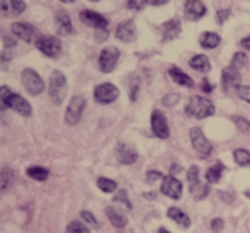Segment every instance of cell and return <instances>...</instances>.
<instances>
[{
  "label": "cell",
  "instance_id": "f6af8a7d",
  "mask_svg": "<svg viewBox=\"0 0 250 233\" xmlns=\"http://www.w3.org/2000/svg\"><path fill=\"white\" fill-rule=\"evenodd\" d=\"M223 227H225V223H223V220H221V218H214V220L211 221V230H213V232H220Z\"/></svg>",
  "mask_w": 250,
  "mask_h": 233
},
{
  "label": "cell",
  "instance_id": "e0dca14e",
  "mask_svg": "<svg viewBox=\"0 0 250 233\" xmlns=\"http://www.w3.org/2000/svg\"><path fill=\"white\" fill-rule=\"evenodd\" d=\"M184 14L189 21H199L206 16V5L201 0H186Z\"/></svg>",
  "mask_w": 250,
  "mask_h": 233
},
{
  "label": "cell",
  "instance_id": "cb8c5ba5",
  "mask_svg": "<svg viewBox=\"0 0 250 233\" xmlns=\"http://www.w3.org/2000/svg\"><path fill=\"white\" fill-rule=\"evenodd\" d=\"M220 43H221V38H220V34H216V33H203L199 38V44L206 49L216 48Z\"/></svg>",
  "mask_w": 250,
  "mask_h": 233
},
{
  "label": "cell",
  "instance_id": "60d3db41",
  "mask_svg": "<svg viewBox=\"0 0 250 233\" xmlns=\"http://www.w3.org/2000/svg\"><path fill=\"white\" fill-rule=\"evenodd\" d=\"M230 14H231V10H230V9L218 10V12H216V19H218V22H220V24L227 22V19H228V17H230Z\"/></svg>",
  "mask_w": 250,
  "mask_h": 233
},
{
  "label": "cell",
  "instance_id": "4316f807",
  "mask_svg": "<svg viewBox=\"0 0 250 233\" xmlns=\"http://www.w3.org/2000/svg\"><path fill=\"white\" fill-rule=\"evenodd\" d=\"M105 214H107L109 221H111L116 228H125L126 227V218L123 216V214H119L114 208H107V210H105Z\"/></svg>",
  "mask_w": 250,
  "mask_h": 233
},
{
  "label": "cell",
  "instance_id": "4dcf8cb0",
  "mask_svg": "<svg viewBox=\"0 0 250 233\" xmlns=\"http://www.w3.org/2000/svg\"><path fill=\"white\" fill-rule=\"evenodd\" d=\"M97 187L102 191V192H114L116 191V182L112 179H107V177H99L97 179Z\"/></svg>",
  "mask_w": 250,
  "mask_h": 233
},
{
  "label": "cell",
  "instance_id": "7a4b0ae2",
  "mask_svg": "<svg viewBox=\"0 0 250 233\" xmlns=\"http://www.w3.org/2000/svg\"><path fill=\"white\" fill-rule=\"evenodd\" d=\"M50 97L55 104H62L66 97V79L60 70H53L50 77Z\"/></svg>",
  "mask_w": 250,
  "mask_h": 233
},
{
  "label": "cell",
  "instance_id": "484cf974",
  "mask_svg": "<svg viewBox=\"0 0 250 233\" xmlns=\"http://www.w3.org/2000/svg\"><path fill=\"white\" fill-rule=\"evenodd\" d=\"M26 174H27V177L34 179V181H40V182H44L50 177V170L44 167H29Z\"/></svg>",
  "mask_w": 250,
  "mask_h": 233
},
{
  "label": "cell",
  "instance_id": "6f0895ef",
  "mask_svg": "<svg viewBox=\"0 0 250 233\" xmlns=\"http://www.w3.org/2000/svg\"><path fill=\"white\" fill-rule=\"evenodd\" d=\"M90 2H99V0H90Z\"/></svg>",
  "mask_w": 250,
  "mask_h": 233
},
{
  "label": "cell",
  "instance_id": "7dc6e473",
  "mask_svg": "<svg viewBox=\"0 0 250 233\" xmlns=\"http://www.w3.org/2000/svg\"><path fill=\"white\" fill-rule=\"evenodd\" d=\"M3 41H5V48H14L16 46V40L14 38H9V36H3Z\"/></svg>",
  "mask_w": 250,
  "mask_h": 233
},
{
  "label": "cell",
  "instance_id": "e575fe53",
  "mask_svg": "<svg viewBox=\"0 0 250 233\" xmlns=\"http://www.w3.org/2000/svg\"><path fill=\"white\" fill-rule=\"evenodd\" d=\"M114 203H123L128 211L133 210V204H131V201L128 199V194H126V191H119V192L116 194V196H114Z\"/></svg>",
  "mask_w": 250,
  "mask_h": 233
},
{
  "label": "cell",
  "instance_id": "44dd1931",
  "mask_svg": "<svg viewBox=\"0 0 250 233\" xmlns=\"http://www.w3.org/2000/svg\"><path fill=\"white\" fill-rule=\"evenodd\" d=\"M168 75H170V79L174 80L175 84H179V85L188 87V89H192V87H194V80H192L188 73L182 72L181 68H177V66H172V68L168 70Z\"/></svg>",
  "mask_w": 250,
  "mask_h": 233
},
{
  "label": "cell",
  "instance_id": "ee69618b",
  "mask_svg": "<svg viewBox=\"0 0 250 233\" xmlns=\"http://www.w3.org/2000/svg\"><path fill=\"white\" fill-rule=\"evenodd\" d=\"M177 101H179L177 94H168V95H165V97H164V104L165 106H175V104H177Z\"/></svg>",
  "mask_w": 250,
  "mask_h": 233
},
{
  "label": "cell",
  "instance_id": "c3c4849f",
  "mask_svg": "<svg viewBox=\"0 0 250 233\" xmlns=\"http://www.w3.org/2000/svg\"><path fill=\"white\" fill-rule=\"evenodd\" d=\"M240 46H242V48H245V49H249V51H250V36L244 38V40L240 41Z\"/></svg>",
  "mask_w": 250,
  "mask_h": 233
},
{
  "label": "cell",
  "instance_id": "f35d334b",
  "mask_svg": "<svg viewBox=\"0 0 250 233\" xmlns=\"http://www.w3.org/2000/svg\"><path fill=\"white\" fill-rule=\"evenodd\" d=\"M237 94H238V97H240L242 101H245V102H249V104H250V87L249 85H240L237 89Z\"/></svg>",
  "mask_w": 250,
  "mask_h": 233
},
{
  "label": "cell",
  "instance_id": "836d02e7",
  "mask_svg": "<svg viewBox=\"0 0 250 233\" xmlns=\"http://www.w3.org/2000/svg\"><path fill=\"white\" fill-rule=\"evenodd\" d=\"M66 233H90V230L82 221H72V223L66 227Z\"/></svg>",
  "mask_w": 250,
  "mask_h": 233
},
{
  "label": "cell",
  "instance_id": "4fadbf2b",
  "mask_svg": "<svg viewBox=\"0 0 250 233\" xmlns=\"http://www.w3.org/2000/svg\"><path fill=\"white\" fill-rule=\"evenodd\" d=\"M80 19H82L83 24H87V26L94 27V29H97V31H105L109 24V21L105 19L104 16H101V14H97V12H92V10H82V12H80Z\"/></svg>",
  "mask_w": 250,
  "mask_h": 233
},
{
  "label": "cell",
  "instance_id": "7402d4cb",
  "mask_svg": "<svg viewBox=\"0 0 250 233\" xmlns=\"http://www.w3.org/2000/svg\"><path fill=\"white\" fill-rule=\"evenodd\" d=\"M189 65H191V68L198 70V72H203V73H206V72H209V70H211V62H209V58H208L206 55L192 56V58L189 60Z\"/></svg>",
  "mask_w": 250,
  "mask_h": 233
},
{
  "label": "cell",
  "instance_id": "816d5d0a",
  "mask_svg": "<svg viewBox=\"0 0 250 233\" xmlns=\"http://www.w3.org/2000/svg\"><path fill=\"white\" fill-rule=\"evenodd\" d=\"M179 170H181V167H179V165H175V164L172 165V169H170V172H172V174H177Z\"/></svg>",
  "mask_w": 250,
  "mask_h": 233
},
{
  "label": "cell",
  "instance_id": "7c38bea8",
  "mask_svg": "<svg viewBox=\"0 0 250 233\" xmlns=\"http://www.w3.org/2000/svg\"><path fill=\"white\" fill-rule=\"evenodd\" d=\"M7 107L12 109V111H16L17 114L24 116V118H29V116L33 114V107H31L29 102H27L22 95H19L16 92L10 94L9 102H7Z\"/></svg>",
  "mask_w": 250,
  "mask_h": 233
},
{
  "label": "cell",
  "instance_id": "ac0fdd59",
  "mask_svg": "<svg viewBox=\"0 0 250 233\" xmlns=\"http://www.w3.org/2000/svg\"><path fill=\"white\" fill-rule=\"evenodd\" d=\"M55 22H56V31H58L60 36H70V34L75 33L72 19H70V16L65 10H58L55 14Z\"/></svg>",
  "mask_w": 250,
  "mask_h": 233
},
{
  "label": "cell",
  "instance_id": "ffe728a7",
  "mask_svg": "<svg viewBox=\"0 0 250 233\" xmlns=\"http://www.w3.org/2000/svg\"><path fill=\"white\" fill-rule=\"evenodd\" d=\"M160 31H162V40L164 41L175 40V38H179V34H181V31H182L181 21H177V19L167 21V22L162 24Z\"/></svg>",
  "mask_w": 250,
  "mask_h": 233
},
{
  "label": "cell",
  "instance_id": "d4e9b609",
  "mask_svg": "<svg viewBox=\"0 0 250 233\" xmlns=\"http://www.w3.org/2000/svg\"><path fill=\"white\" fill-rule=\"evenodd\" d=\"M225 172V165L221 164V162H218V164H214L213 167H209L206 170V181L211 182V184H216L218 181L221 179V174Z\"/></svg>",
  "mask_w": 250,
  "mask_h": 233
},
{
  "label": "cell",
  "instance_id": "d6a6232c",
  "mask_svg": "<svg viewBox=\"0 0 250 233\" xmlns=\"http://www.w3.org/2000/svg\"><path fill=\"white\" fill-rule=\"evenodd\" d=\"M247 63H249L247 55H245V53H242V51L235 53L233 58H231V66H233V68H237V70L242 68V66H247Z\"/></svg>",
  "mask_w": 250,
  "mask_h": 233
},
{
  "label": "cell",
  "instance_id": "bcb514c9",
  "mask_svg": "<svg viewBox=\"0 0 250 233\" xmlns=\"http://www.w3.org/2000/svg\"><path fill=\"white\" fill-rule=\"evenodd\" d=\"M201 89H203V92H208V94L213 92V85H211V84L208 82L206 79L203 80V85H201Z\"/></svg>",
  "mask_w": 250,
  "mask_h": 233
},
{
  "label": "cell",
  "instance_id": "d590c367",
  "mask_svg": "<svg viewBox=\"0 0 250 233\" xmlns=\"http://www.w3.org/2000/svg\"><path fill=\"white\" fill-rule=\"evenodd\" d=\"M138 90H140V79L135 77V79L131 80V85H129V99H131L133 102L138 97Z\"/></svg>",
  "mask_w": 250,
  "mask_h": 233
},
{
  "label": "cell",
  "instance_id": "9f6ffc18",
  "mask_svg": "<svg viewBox=\"0 0 250 233\" xmlns=\"http://www.w3.org/2000/svg\"><path fill=\"white\" fill-rule=\"evenodd\" d=\"M245 196H247V197H250V191H245Z\"/></svg>",
  "mask_w": 250,
  "mask_h": 233
},
{
  "label": "cell",
  "instance_id": "1f68e13d",
  "mask_svg": "<svg viewBox=\"0 0 250 233\" xmlns=\"http://www.w3.org/2000/svg\"><path fill=\"white\" fill-rule=\"evenodd\" d=\"M14 90L10 89V87H7V85H2L0 87V111H7V102H9V97H10V94H12Z\"/></svg>",
  "mask_w": 250,
  "mask_h": 233
},
{
  "label": "cell",
  "instance_id": "f546056e",
  "mask_svg": "<svg viewBox=\"0 0 250 233\" xmlns=\"http://www.w3.org/2000/svg\"><path fill=\"white\" fill-rule=\"evenodd\" d=\"M233 158L238 165L245 167V165L250 164V151L249 150H244V148H238V150L233 151Z\"/></svg>",
  "mask_w": 250,
  "mask_h": 233
},
{
  "label": "cell",
  "instance_id": "52a82bcc",
  "mask_svg": "<svg viewBox=\"0 0 250 233\" xmlns=\"http://www.w3.org/2000/svg\"><path fill=\"white\" fill-rule=\"evenodd\" d=\"M119 60V49L114 46H107L99 55V68L102 73H111L116 68Z\"/></svg>",
  "mask_w": 250,
  "mask_h": 233
},
{
  "label": "cell",
  "instance_id": "d6986e66",
  "mask_svg": "<svg viewBox=\"0 0 250 233\" xmlns=\"http://www.w3.org/2000/svg\"><path fill=\"white\" fill-rule=\"evenodd\" d=\"M116 157H118L119 164H123V165H131L138 160L136 150L126 143H119L118 147H116Z\"/></svg>",
  "mask_w": 250,
  "mask_h": 233
},
{
  "label": "cell",
  "instance_id": "603a6c76",
  "mask_svg": "<svg viewBox=\"0 0 250 233\" xmlns=\"http://www.w3.org/2000/svg\"><path fill=\"white\" fill-rule=\"evenodd\" d=\"M167 216L170 218V220H174L175 223H179L181 227H184V228L191 227V218L186 213H182L179 208H170V210L167 211Z\"/></svg>",
  "mask_w": 250,
  "mask_h": 233
},
{
  "label": "cell",
  "instance_id": "277c9868",
  "mask_svg": "<svg viewBox=\"0 0 250 233\" xmlns=\"http://www.w3.org/2000/svg\"><path fill=\"white\" fill-rule=\"evenodd\" d=\"M36 48L40 49L43 55L50 56V58H56V56L62 53V41L56 36H40L36 40Z\"/></svg>",
  "mask_w": 250,
  "mask_h": 233
},
{
  "label": "cell",
  "instance_id": "9c48e42d",
  "mask_svg": "<svg viewBox=\"0 0 250 233\" xmlns=\"http://www.w3.org/2000/svg\"><path fill=\"white\" fill-rule=\"evenodd\" d=\"M151 131L157 138L167 140L170 136V129H168V123L165 119V116L160 111L151 112Z\"/></svg>",
  "mask_w": 250,
  "mask_h": 233
},
{
  "label": "cell",
  "instance_id": "8fae6325",
  "mask_svg": "<svg viewBox=\"0 0 250 233\" xmlns=\"http://www.w3.org/2000/svg\"><path fill=\"white\" fill-rule=\"evenodd\" d=\"M160 191H162V194H165L167 197L177 201V199H181V196H182V184L174 175H167V177L162 179Z\"/></svg>",
  "mask_w": 250,
  "mask_h": 233
},
{
  "label": "cell",
  "instance_id": "5bb4252c",
  "mask_svg": "<svg viewBox=\"0 0 250 233\" xmlns=\"http://www.w3.org/2000/svg\"><path fill=\"white\" fill-rule=\"evenodd\" d=\"M116 38L123 43H131V41L136 40V26H135V21L128 19V21H123L121 24L118 26L116 29Z\"/></svg>",
  "mask_w": 250,
  "mask_h": 233
},
{
  "label": "cell",
  "instance_id": "2e32d148",
  "mask_svg": "<svg viewBox=\"0 0 250 233\" xmlns=\"http://www.w3.org/2000/svg\"><path fill=\"white\" fill-rule=\"evenodd\" d=\"M240 80H242L240 72L237 68H233V66H228L221 73V84H223V89L227 92L231 89H238L240 87Z\"/></svg>",
  "mask_w": 250,
  "mask_h": 233
},
{
  "label": "cell",
  "instance_id": "9a60e30c",
  "mask_svg": "<svg viewBox=\"0 0 250 233\" xmlns=\"http://www.w3.org/2000/svg\"><path fill=\"white\" fill-rule=\"evenodd\" d=\"M24 0H0V10L5 17H17L26 10Z\"/></svg>",
  "mask_w": 250,
  "mask_h": 233
},
{
  "label": "cell",
  "instance_id": "5b68a950",
  "mask_svg": "<svg viewBox=\"0 0 250 233\" xmlns=\"http://www.w3.org/2000/svg\"><path fill=\"white\" fill-rule=\"evenodd\" d=\"M83 109H85V97L83 95H75L72 97L70 101L68 107H66V112H65V121L68 123L70 126L77 125L80 121L83 114Z\"/></svg>",
  "mask_w": 250,
  "mask_h": 233
},
{
  "label": "cell",
  "instance_id": "11a10c76",
  "mask_svg": "<svg viewBox=\"0 0 250 233\" xmlns=\"http://www.w3.org/2000/svg\"><path fill=\"white\" fill-rule=\"evenodd\" d=\"M158 233H170V232H167L165 228H160V230H158Z\"/></svg>",
  "mask_w": 250,
  "mask_h": 233
},
{
  "label": "cell",
  "instance_id": "74e56055",
  "mask_svg": "<svg viewBox=\"0 0 250 233\" xmlns=\"http://www.w3.org/2000/svg\"><path fill=\"white\" fill-rule=\"evenodd\" d=\"M233 121L242 133H250V123L245 118H233Z\"/></svg>",
  "mask_w": 250,
  "mask_h": 233
},
{
  "label": "cell",
  "instance_id": "3957f363",
  "mask_svg": "<svg viewBox=\"0 0 250 233\" xmlns=\"http://www.w3.org/2000/svg\"><path fill=\"white\" fill-rule=\"evenodd\" d=\"M21 80H22L24 89L27 90L31 95H40L44 90V82L38 72H34L33 68H26L21 73Z\"/></svg>",
  "mask_w": 250,
  "mask_h": 233
},
{
  "label": "cell",
  "instance_id": "8992f818",
  "mask_svg": "<svg viewBox=\"0 0 250 233\" xmlns=\"http://www.w3.org/2000/svg\"><path fill=\"white\" fill-rule=\"evenodd\" d=\"M189 138H191L192 147H194V150L199 153V157H203V158L209 157L211 151H213V147H211V143L206 140V136L201 131V128H192L191 131H189Z\"/></svg>",
  "mask_w": 250,
  "mask_h": 233
},
{
  "label": "cell",
  "instance_id": "30bf717a",
  "mask_svg": "<svg viewBox=\"0 0 250 233\" xmlns=\"http://www.w3.org/2000/svg\"><path fill=\"white\" fill-rule=\"evenodd\" d=\"M12 34L19 40H22L24 43H31V41L38 40V31L33 24L29 22H14L10 27Z\"/></svg>",
  "mask_w": 250,
  "mask_h": 233
},
{
  "label": "cell",
  "instance_id": "8d00e7d4",
  "mask_svg": "<svg viewBox=\"0 0 250 233\" xmlns=\"http://www.w3.org/2000/svg\"><path fill=\"white\" fill-rule=\"evenodd\" d=\"M188 181H189V184H196V182H199V167L192 165V167L189 169V172H188Z\"/></svg>",
  "mask_w": 250,
  "mask_h": 233
},
{
  "label": "cell",
  "instance_id": "b9f144b4",
  "mask_svg": "<svg viewBox=\"0 0 250 233\" xmlns=\"http://www.w3.org/2000/svg\"><path fill=\"white\" fill-rule=\"evenodd\" d=\"M82 220L83 221H87V223H90V225H94V227H97V220H96V216H94L92 213H89V211H82Z\"/></svg>",
  "mask_w": 250,
  "mask_h": 233
},
{
  "label": "cell",
  "instance_id": "ab89813d",
  "mask_svg": "<svg viewBox=\"0 0 250 233\" xmlns=\"http://www.w3.org/2000/svg\"><path fill=\"white\" fill-rule=\"evenodd\" d=\"M148 3V0H128V9L131 10H142Z\"/></svg>",
  "mask_w": 250,
  "mask_h": 233
},
{
  "label": "cell",
  "instance_id": "681fc988",
  "mask_svg": "<svg viewBox=\"0 0 250 233\" xmlns=\"http://www.w3.org/2000/svg\"><path fill=\"white\" fill-rule=\"evenodd\" d=\"M107 38V29L105 31H97V40L102 41V40H105Z\"/></svg>",
  "mask_w": 250,
  "mask_h": 233
},
{
  "label": "cell",
  "instance_id": "83f0119b",
  "mask_svg": "<svg viewBox=\"0 0 250 233\" xmlns=\"http://www.w3.org/2000/svg\"><path fill=\"white\" fill-rule=\"evenodd\" d=\"M191 189V194L196 197V199H204V197L209 194V187L206 184H201V182H196V184H191L189 186Z\"/></svg>",
  "mask_w": 250,
  "mask_h": 233
},
{
  "label": "cell",
  "instance_id": "f5cc1de1",
  "mask_svg": "<svg viewBox=\"0 0 250 233\" xmlns=\"http://www.w3.org/2000/svg\"><path fill=\"white\" fill-rule=\"evenodd\" d=\"M145 197H148V199H151V197H153V199H155V192H146Z\"/></svg>",
  "mask_w": 250,
  "mask_h": 233
},
{
  "label": "cell",
  "instance_id": "f1b7e54d",
  "mask_svg": "<svg viewBox=\"0 0 250 233\" xmlns=\"http://www.w3.org/2000/svg\"><path fill=\"white\" fill-rule=\"evenodd\" d=\"M12 179H14V174L10 169H3V170L0 172V192H3V191H7L12 186Z\"/></svg>",
  "mask_w": 250,
  "mask_h": 233
},
{
  "label": "cell",
  "instance_id": "ba28073f",
  "mask_svg": "<svg viewBox=\"0 0 250 233\" xmlns=\"http://www.w3.org/2000/svg\"><path fill=\"white\" fill-rule=\"evenodd\" d=\"M119 97V89L112 84H99L94 90V99L99 104H111Z\"/></svg>",
  "mask_w": 250,
  "mask_h": 233
},
{
  "label": "cell",
  "instance_id": "7bdbcfd3",
  "mask_svg": "<svg viewBox=\"0 0 250 233\" xmlns=\"http://www.w3.org/2000/svg\"><path fill=\"white\" fill-rule=\"evenodd\" d=\"M158 179H164V175H162L158 170H150L148 174H146V182H150V184H153V182L158 181Z\"/></svg>",
  "mask_w": 250,
  "mask_h": 233
},
{
  "label": "cell",
  "instance_id": "db71d44e",
  "mask_svg": "<svg viewBox=\"0 0 250 233\" xmlns=\"http://www.w3.org/2000/svg\"><path fill=\"white\" fill-rule=\"evenodd\" d=\"M58 2H62V3H72V2H75V0H58Z\"/></svg>",
  "mask_w": 250,
  "mask_h": 233
},
{
  "label": "cell",
  "instance_id": "6da1fadb",
  "mask_svg": "<svg viewBox=\"0 0 250 233\" xmlns=\"http://www.w3.org/2000/svg\"><path fill=\"white\" fill-rule=\"evenodd\" d=\"M186 114L196 119L209 118V116L214 114V106L209 99L201 97V95H192L186 104Z\"/></svg>",
  "mask_w": 250,
  "mask_h": 233
},
{
  "label": "cell",
  "instance_id": "f907efd6",
  "mask_svg": "<svg viewBox=\"0 0 250 233\" xmlns=\"http://www.w3.org/2000/svg\"><path fill=\"white\" fill-rule=\"evenodd\" d=\"M167 2L168 0H148V3H151V5H164Z\"/></svg>",
  "mask_w": 250,
  "mask_h": 233
}]
</instances>
